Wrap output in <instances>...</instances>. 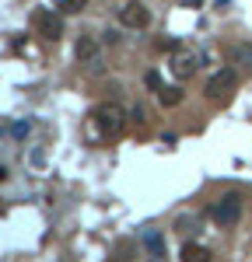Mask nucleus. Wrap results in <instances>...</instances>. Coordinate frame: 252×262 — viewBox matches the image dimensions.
<instances>
[{
    "label": "nucleus",
    "instance_id": "obj_1",
    "mask_svg": "<svg viewBox=\"0 0 252 262\" xmlns=\"http://www.w3.org/2000/svg\"><path fill=\"white\" fill-rule=\"evenodd\" d=\"M235 88H238L235 70H217L207 81V98L214 101V105H228V101L235 98Z\"/></svg>",
    "mask_w": 252,
    "mask_h": 262
},
{
    "label": "nucleus",
    "instance_id": "obj_2",
    "mask_svg": "<svg viewBox=\"0 0 252 262\" xmlns=\"http://www.w3.org/2000/svg\"><path fill=\"white\" fill-rule=\"evenodd\" d=\"M95 122H98V129H102L105 137H119L123 133V126H126V116H123V108L119 105H98L95 108Z\"/></svg>",
    "mask_w": 252,
    "mask_h": 262
},
{
    "label": "nucleus",
    "instance_id": "obj_3",
    "mask_svg": "<svg viewBox=\"0 0 252 262\" xmlns=\"http://www.w3.org/2000/svg\"><path fill=\"white\" fill-rule=\"evenodd\" d=\"M210 217L221 224V227H231V224H238V217H242V196L238 192H228L224 200L217 203L214 210H210Z\"/></svg>",
    "mask_w": 252,
    "mask_h": 262
},
{
    "label": "nucleus",
    "instance_id": "obj_4",
    "mask_svg": "<svg viewBox=\"0 0 252 262\" xmlns=\"http://www.w3.org/2000/svg\"><path fill=\"white\" fill-rule=\"evenodd\" d=\"M32 25H35V32H39L42 39H49V42H56L63 35V21L53 11H35L32 14Z\"/></svg>",
    "mask_w": 252,
    "mask_h": 262
},
{
    "label": "nucleus",
    "instance_id": "obj_5",
    "mask_svg": "<svg viewBox=\"0 0 252 262\" xmlns=\"http://www.w3.org/2000/svg\"><path fill=\"white\" fill-rule=\"evenodd\" d=\"M119 21H123L126 28H147V21H151V11H147L144 4H126L123 11H119Z\"/></svg>",
    "mask_w": 252,
    "mask_h": 262
},
{
    "label": "nucleus",
    "instance_id": "obj_6",
    "mask_svg": "<svg viewBox=\"0 0 252 262\" xmlns=\"http://www.w3.org/2000/svg\"><path fill=\"white\" fill-rule=\"evenodd\" d=\"M144 248L154 259H165V238H161L158 231H144Z\"/></svg>",
    "mask_w": 252,
    "mask_h": 262
},
{
    "label": "nucleus",
    "instance_id": "obj_7",
    "mask_svg": "<svg viewBox=\"0 0 252 262\" xmlns=\"http://www.w3.org/2000/svg\"><path fill=\"white\" fill-rule=\"evenodd\" d=\"M95 53H98V42L95 39H77V60H95Z\"/></svg>",
    "mask_w": 252,
    "mask_h": 262
},
{
    "label": "nucleus",
    "instance_id": "obj_8",
    "mask_svg": "<svg viewBox=\"0 0 252 262\" xmlns=\"http://www.w3.org/2000/svg\"><path fill=\"white\" fill-rule=\"evenodd\" d=\"M182 259H196V262H207L210 259V252L207 248H203V245H182Z\"/></svg>",
    "mask_w": 252,
    "mask_h": 262
},
{
    "label": "nucleus",
    "instance_id": "obj_9",
    "mask_svg": "<svg viewBox=\"0 0 252 262\" xmlns=\"http://www.w3.org/2000/svg\"><path fill=\"white\" fill-rule=\"evenodd\" d=\"M158 98H161V105H179L182 101V88H161Z\"/></svg>",
    "mask_w": 252,
    "mask_h": 262
},
{
    "label": "nucleus",
    "instance_id": "obj_10",
    "mask_svg": "<svg viewBox=\"0 0 252 262\" xmlns=\"http://www.w3.org/2000/svg\"><path fill=\"white\" fill-rule=\"evenodd\" d=\"M193 70H196V60H189V56H179V60H175V74H179V77H189Z\"/></svg>",
    "mask_w": 252,
    "mask_h": 262
},
{
    "label": "nucleus",
    "instance_id": "obj_11",
    "mask_svg": "<svg viewBox=\"0 0 252 262\" xmlns=\"http://www.w3.org/2000/svg\"><path fill=\"white\" fill-rule=\"evenodd\" d=\"M235 56H238V63L252 74V46H238V53H235Z\"/></svg>",
    "mask_w": 252,
    "mask_h": 262
},
{
    "label": "nucleus",
    "instance_id": "obj_12",
    "mask_svg": "<svg viewBox=\"0 0 252 262\" xmlns=\"http://www.w3.org/2000/svg\"><path fill=\"white\" fill-rule=\"evenodd\" d=\"M84 7H88V0H63V11H67V14H77Z\"/></svg>",
    "mask_w": 252,
    "mask_h": 262
},
{
    "label": "nucleus",
    "instance_id": "obj_13",
    "mask_svg": "<svg viewBox=\"0 0 252 262\" xmlns=\"http://www.w3.org/2000/svg\"><path fill=\"white\" fill-rule=\"evenodd\" d=\"M147 88H154V91H161V77H158V74H147Z\"/></svg>",
    "mask_w": 252,
    "mask_h": 262
},
{
    "label": "nucleus",
    "instance_id": "obj_14",
    "mask_svg": "<svg viewBox=\"0 0 252 262\" xmlns=\"http://www.w3.org/2000/svg\"><path fill=\"white\" fill-rule=\"evenodd\" d=\"M28 133V122H14V137H25Z\"/></svg>",
    "mask_w": 252,
    "mask_h": 262
}]
</instances>
